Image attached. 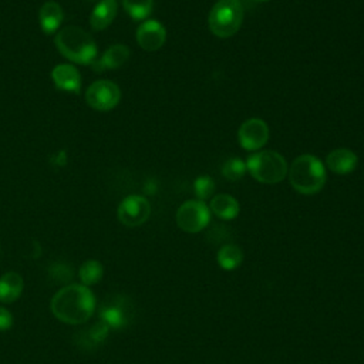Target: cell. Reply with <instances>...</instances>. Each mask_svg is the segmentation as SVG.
<instances>
[{"label": "cell", "mask_w": 364, "mask_h": 364, "mask_svg": "<svg viewBox=\"0 0 364 364\" xmlns=\"http://www.w3.org/2000/svg\"><path fill=\"white\" fill-rule=\"evenodd\" d=\"M95 297L88 286L68 284L60 289L51 300L55 318L67 324H82L94 313Z\"/></svg>", "instance_id": "obj_1"}, {"label": "cell", "mask_w": 364, "mask_h": 364, "mask_svg": "<svg viewBox=\"0 0 364 364\" xmlns=\"http://www.w3.org/2000/svg\"><path fill=\"white\" fill-rule=\"evenodd\" d=\"M58 51L68 60L80 64H92L97 57V46L92 37L81 27L68 26L55 36Z\"/></svg>", "instance_id": "obj_2"}, {"label": "cell", "mask_w": 364, "mask_h": 364, "mask_svg": "<svg viewBox=\"0 0 364 364\" xmlns=\"http://www.w3.org/2000/svg\"><path fill=\"white\" fill-rule=\"evenodd\" d=\"M289 181L297 192L303 195H313L326 183L324 165L318 158L310 154L300 155L290 165Z\"/></svg>", "instance_id": "obj_3"}, {"label": "cell", "mask_w": 364, "mask_h": 364, "mask_svg": "<svg viewBox=\"0 0 364 364\" xmlns=\"http://www.w3.org/2000/svg\"><path fill=\"white\" fill-rule=\"evenodd\" d=\"M243 23V6L240 0H219L209 11V30L220 38L237 33Z\"/></svg>", "instance_id": "obj_4"}, {"label": "cell", "mask_w": 364, "mask_h": 364, "mask_svg": "<svg viewBox=\"0 0 364 364\" xmlns=\"http://www.w3.org/2000/svg\"><path fill=\"white\" fill-rule=\"evenodd\" d=\"M246 169L262 183H277L287 175L286 159L276 151L252 154L246 161Z\"/></svg>", "instance_id": "obj_5"}, {"label": "cell", "mask_w": 364, "mask_h": 364, "mask_svg": "<svg viewBox=\"0 0 364 364\" xmlns=\"http://www.w3.org/2000/svg\"><path fill=\"white\" fill-rule=\"evenodd\" d=\"M210 220V210L202 200H186L176 210L178 226L188 233L200 232Z\"/></svg>", "instance_id": "obj_6"}, {"label": "cell", "mask_w": 364, "mask_h": 364, "mask_svg": "<svg viewBox=\"0 0 364 364\" xmlns=\"http://www.w3.org/2000/svg\"><path fill=\"white\" fill-rule=\"evenodd\" d=\"M121 98V91L118 85L108 80H100L92 82L85 91L87 104L97 111L112 109Z\"/></svg>", "instance_id": "obj_7"}, {"label": "cell", "mask_w": 364, "mask_h": 364, "mask_svg": "<svg viewBox=\"0 0 364 364\" xmlns=\"http://www.w3.org/2000/svg\"><path fill=\"white\" fill-rule=\"evenodd\" d=\"M151 213L149 202L139 195L127 196L118 206V219L122 225L135 228L142 225Z\"/></svg>", "instance_id": "obj_8"}, {"label": "cell", "mask_w": 364, "mask_h": 364, "mask_svg": "<svg viewBox=\"0 0 364 364\" xmlns=\"http://www.w3.org/2000/svg\"><path fill=\"white\" fill-rule=\"evenodd\" d=\"M239 144L247 151H256L262 148L269 139V127L260 118L246 119L237 131Z\"/></svg>", "instance_id": "obj_9"}, {"label": "cell", "mask_w": 364, "mask_h": 364, "mask_svg": "<svg viewBox=\"0 0 364 364\" xmlns=\"http://www.w3.org/2000/svg\"><path fill=\"white\" fill-rule=\"evenodd\" d=\"M166 40L165 27L156 20L144 21L136 30V41L145 51H156Z\"/></svg>", "instance_id": "obj_10"}, {"label": "cell", "mask_w": 364, "mask_h": 364, "mask_svg": "<svg viewBox=\"0 0 364 364\" xmlns=\"http://www.w3.org/2000/svg\"><path fill=\"white\" fill-rule=\"evenodd\" d=\"M101 321L105 323L109 328H122L129 321L128 306L125 304V299L115 297L104 303L100 310Z\"/></svg>", "instance_id": "obj_11"}, {"label": "cell", "mask_w": 364, "mask_h": 364, "mask_svg": "<svg viewBox=\"0 0 364 364\" xmlns=\"http://www.w3.org/2000/svg\"><path fill=\"white\" fill-rule=\"evenodd\" d=\"M53 81L57 88L70 92H80L81 90V77L78 70L71 64H60L51 71Z\"/></svg>", "instance_id": "obj_12"}, {"label": "cell", "mask_w": 364, "mask_h": 364, "mask_svg": "<svg viewBox=\"0 0 364 364\" xmlns=\"http://www.w3.org/2000/svg\"><path fill=\"white\" fill-rule=\"evenodd\" d=\"M129 48L124 44H114L105 50L102 57L98 61H94L91 65L97 71L112 70L124 65L129 58Z\"/></svg>", "instance_id": "obj_13"}, {"label": "cell", "mask_w": 364, "mask_h": 364, "mask_svg": "<svg viewBox=\"0 0 364 364\" xmlns=\"http://www.w3.org/2000/svg\"><path fill=\"white\" fill-rule=\"evenodd\" d=\"M327 166L338 173V175H346L350 173L355 169L357 166V155L347 148H338L331 151L327 158H326Z\"/></svg>", "instance_id": "obj_14"}, {"label": "cell", "mask_w": 364, "mask_h": 364, "mask_svg": "<svg viewBox=\"0 0 364 364\" xmlns=\"http://www.w3.org/2000/svg\"><path fill=\"white\" fill-rule=\"evenodd\" d=\"M117 0H102L100 1L91 16H90V24L94 30H104L107 28L112 20L115 18L117 16Z\"/></svg>", "instance_id": "obj_15"}, {"label": "cell", "mask_w": 364, "mask_h": 364, "mask_svg": "<svg viewBox=\"0 0 364 364\" xmlns=\"http://www.w3.org/2000/svg\"><path fill=\"white\" fill-rule=\"evenodd\" d=\"M24 289L23 277L16 272H7L0 277V301L13 303L16 301Z\"/></svg>", "instance_id": "obj_16"}, {"label": "cell", "mask_w": 364, "mask_h": 364, "mask_svg": "<svg viewBox=\"0 0 364 364\" xmlns=\"http://www.w3.org/2000/svg\"><path fill=\"white\" fill-rule=\"evenodd\" d=\"M40 26L44 33L53 34L57 31L63 21V10L58 3L55 1H47L40 9Z\"/></svg>", "instance_id": "obj_17"}, {"label": "cell", "mask_w": 364, "mask_h": 364, "mask_svg": "<svg viewBox=\"0 0 364 364\" xmlns=\"http://www.w3.org/2000/svg\"><path fill=\"white\" fill-rule=\"evenodd\" d=\"M210 210L218 218L229 220L235 219L239 215V203L233 196L228 193H220L210 199Z\"/></svg>", "instance_id": "obj_18"}, {"label": "cell", "mask_w": 364, "mask_h": 364, "mask_svg": "<svg viewBox=\"0 0 364 364\" xmlns=\"http://www.w3.org/2000/svg\"><path fill=\"white\" fill-rule=\"evenodd\" d=\"M108 330H109V327L102 321H98L91 327L84 328V331L78 333L80 346L84 348H95L105 340Z\"/></svg>", "instance_id": "obj_19"}, {"label": "cell", "mask_w": 364, "mask_h": 364, "mask_svg": "<svg viewBox=\"0 0 364 364\" xmlns=\"http://www.w3.org/2000/svg\"><path fill=\"white\" fill-rule=\"evenodd\" d=\"M243 252L236 245H225L218 252V263L225 270H233L240 266Z\"/></svg>", "instance_id": "obj_20"}, {"label": "cell", "mask_w": 364, "mask_h": 364, "mask_svg": "<svg viewBox=\"0 0 364 364\" xmlns=\"http://www.w3.org/2000/svg\"><path fill=\"white\" fill-rule=\"evenodd\" d=\"M102 273H104L102 264L95 259H90L80 266L78 276L84 286H92L101 280Z\"/></svg>", "instance_id": "obj_21"}, {"label": "cell", "mask_w": 364, "mask_h": 364, "mask_svg": "<svg viewBox=\"0 0 364 364\" xmlns=\"http://www.w3.org/2000/svg\"><path fill=\"white\" fill-rule=\"evenodd\" d=\"M122 6L134 20H144L151 14L154 0H122Z\"/></svg>", "instance_id": "obj_22"}, {"label": "cell", "mask_w": 364, "mask_h": 364, "mask_svg": "<svg viewBox=\"0 0 364 364\" xmlns=\"http://www.w3.org/2000/svg\"><path fill=\"white\" fill-rule=\"evenodd\" d=\"M246 171V162H243L240 158H230L222 166V175L228 181H239Z\"/></svg>", "instance_id": "obj_23"}, {"label": "cell", "mask_w": 364, "mask_h": 364, "mask_svg": "<svg viewBox=\"0 0 364 364\" xmlns=\"http://www.w3.org/2000/svg\"><path fill=\"white\" fill-rule=\"evenodd\" d=\"M193 191H195L198 200L203 202L212 196V193L215 191V182L210 176L202 175V176L196 178V181L193 183Z\"/></svg>", "instance_id": "obj_24"}, {"label": "cell", "mask_w": 364, "mask_h": 364, "mask_svg": "<svg viewBox=\"0 0 364 364\" xmlns=\"http://www.w3.org/2000/svg\"><path fill=\"white\" fill-rule=\"evenodd\" d=\"M13 326V316L6 307H0V331H6Z\"/></svg>", "instance_id": "obj_25"}, {"label": "cell", "mask_w": 364, "mask_h": 364, "mask_svg": "<svg viewBox=\"0 0 364 364\" xmlns=\"http://www.w3.org/2000/svg\"><path fill=\"white\" fill-rule=\"evenodd\" d=\"M253 1H256V3H264V1H269V0H253Z\"/></svg>", "instance_id": "obj_26"}]
</instances>
